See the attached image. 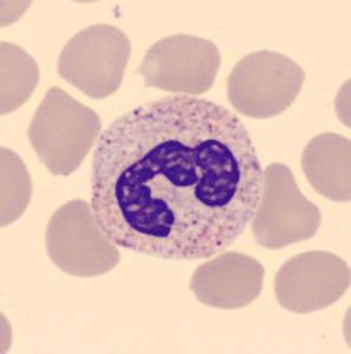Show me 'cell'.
<instances>
[{"mask_svg": "<svg viewBox=\"0 0 351 354\" xmlns=\"http://www.w3.org/2000/svg\"><path fill=\"white\" fill-rule=\"evenodd\" d=\"M262 169L246 126L229 109L167 96L117 117L101 133L91 207L119 248L202 261L245 232L261 201Z\"/></svg>", "mask_w": 351, "mask_h": 354, "instance_id": "obj_1", "label": "cell"}, {"mask_svg": "<svg viewBox=\"0 0 351 354\" xmlns=\"http://www.w3.org/2000/svg\"><path fill=\"white\" fill-rule=\"evenodd\" d=\"M28 142L53 176L77 172L101 135V119L59 87L48 88L27 129Z\"/></svg>", "mask_w": 351, "mask_h": 354, "instance_id": "obj_2", "label": "cell"}, {"mask_svg": "<svg viewBox=\"0 0 351 354\" xmlns=\"http://www.w3.org/2000/svg\"><path fill=\"white\" fill-rule=\"evenodd\" d=\"M132 55V43L119 27L98 24L77 32L62 48L57 73L93 100L119 91Z\"/></svg>", "mask_w": 351, "mask_h": 354, "instance_id": "obj_3", "label": "cell"}, {"mask_svg": "<svg viewBox=\"0 0 351 354\" xmlns=\"http://www.w3.org/2000/svg\"><path fill=\"white\" fill-rule=\"evenodd\" d=\"M305 73L282 53H249L227 78V100L234 112L252 119H271L286 112L302 91Z\"/></svg>", "mask_w": 351, "mask_h": 354, "instance_id": "obj_4", "label": "cell"}, {"mask_svg": "<svg viewBox=\"0 0 351 354\" xmlns=\"http://www.w3.org/2000/svg\"><path fill=\"white\" fill-rule=\"evenodd\" d=\"M321 225V211L303 197L295 176L282 163L262 170V192L251 221L255 243L262 248L280 250L312 239Z\"/></svg>", "mask_w": 351, "mask_h": 354, "instance_id": "obj_5", "label": "cell"}, {"mask_svg": "<svg viewBox=\"0 0 351 354\" xmlns=\"http://www.w3.org/2000/svg\"><path fill=\"white\" fill-rule=\"evenodd\" d=\"M46 252L59 270L78 278L109 273L121 261L119 246L103 234L85 201H71L53 213L46 227Z\"/></svg>", "mask_w": 351, "mask_h": 354, "instance_id": "obj_6", "label": "cell"}, {"mask_svg": "<svg viewBox=\"0 0 351 354\" xmlns=\"http://www.w3.org/2000/svg\"><path fill=\"white\" fill-rule=\"evenodd\" d=\"M220 62V50L213 41L176 34L156 41L145 52L137 73L145 87L199 97L213 87Z\"/></svg>", "mask_w": 351, "mask_h": 354, "instance_id": "obj_7", "label": "cell"}, {"mask_svg": "<svg viewBox=\"0 0 351 354\" xmlns=\"http://www.w3.org/2000/svg\"><path fill=\"white\" fill-rule=\"evenodd\" d=\"M346 261L330 252H305L284 262L275 277V298L287 312L311 314L332 306L350 289Z\"/></svg>", "mask_w": 351, "mask_h": 354, "instance_id": "obj_8", "label": "cell"}, {"mask_svg": "<svg viewBox=\"0 0 351 354\" xmlns=\"http://www.w3.org/2000/svg\"><path fill=\"white\" fill-rule=\"evenodd\" d=\"M264 268L240 252L217 254L195 270L190 290L199 303L218 310H240L261 296Z\"/></svg>", "mask_w": 351, "mask_h": 354, "instance_id": "obj_9", "label": "cell"}, {"mask_svg": "<svg viewBox=\"0 0 351 354\" xmlns=\"http://www.w3.org/2000/svg\"><path fill=\"white\" fill-rule=\"evenodd\" d=\"M307 181L328 201H351V142L337 133H321L302 154Z\"/></svg>", "mask_w": 351, "mask_h": 354, "instance_id": "obj_10", "label": "cell"}, {"mask_svg": "<svg viewBox=\"0 0 351 354\" xmlns=\"http://www.w3.org/2000/svg\"><path fill=\"white\" fill-rule=\"evenodd\" d=\"M0 57H2L0 113L8 115L24 106L25 101L33 96L39 84V68L34 57L12 43L0 44Z\"/></svg>", "mask_w": 351, "mask_h": 354, "instance_id": "obj_11", "label": "cell"}, {"mask_svg": "<svg viewBox=\"0 0 351 354\" xmlns=\"http://www.w3.org/2000/svg\"><path fill=\"white\" fill-rule=\"evenodd\" d=\"M2 156V213L0 225L8 227L25 213L33 198V181L27 172L24 160L8 147L0 149Z\"/></svg>", "mask_w": 351, "mask_h": 354, "instance_id": "obj_12", "label": "cell"}]
</instances>
